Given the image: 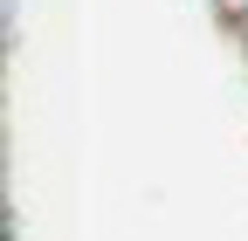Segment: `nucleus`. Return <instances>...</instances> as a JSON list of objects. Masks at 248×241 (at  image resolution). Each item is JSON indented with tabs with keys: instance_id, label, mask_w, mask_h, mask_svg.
<instances>
[]
</instances>
